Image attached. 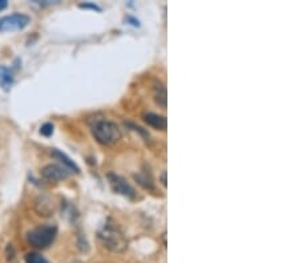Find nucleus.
Listing matches in <instances>:
<instances>
[{
	"label": "nucleus",
	"mask_w": 299,
	"mask_h": 263,
	"mask_svg": "<svg viewBox=\"0 0 299 263\" xmlns=\"http://www.w3.org/2000/svg\"><path fill=\"white\" fill-rule=\"evenodd\" d=\"M92 133L100 144L110 146L121 140V130L119 126L108 120H99L92 125Z\"/></svg>",
	"instance_id": "obj_2"
},
{
	"label": "nucleus",
	"mask_w": 299,
	"mask_h": 263,
	"mask_svg": "<svg viewBox=\"0 0 299 263\" xmlns=\"http://www.w3.org/2000/svg\"><path fill=\"white\" fill-rule=\"evenodd\" d=\"M26 263H48L39 253H29L26 255Z\"/></svg>",
	"instance_id": "obj_12"
},
{
	"label": "nucleus",
	"mask_w": 299,
	"mask_h": 263,
	"mask_svg": "<svg viewBox=\"0 0 299 263\" xmlns=\"http://www.w3.org/2000/svg\"><path fill=\"white\" fill-rule=\"evenodd\" d=\"M135 178L140 185H142V186L145 187V189H153V180H152L151 177L148 178V174L146 173L136 174Z\"/></svg>",
	"instance_id": "obj_11"
},
{
	"label": "nucleus",
	"mask_w": 299,
	"mask_h": 263,
	"mask_svg": "<svg viewBox=\"0 0 299 263\" xmlns=\"http://www.w3.org/2000/svg\"><path fill=\"white\" fill-rule=\"evenodd\" d=\"M160 180H161V183H162L164 186H166V172H164V173L161 174Z\"/></svg>",
	"instance_id": "obj_15"
},
{
	"label": "nucleus",
	"mask_w": 299,
	"mask_h": 263,
	"mask_svg": "<svg viewBox=\"0 0 299 263\" xmlns=\"http://www.w3.org/2000/svg\"><path fill=\"white\" fill-rule=\"evenodd\" d=\"M13 83H15V79H13L12 71L10 68L0 65V87L3 88L6 92H8L12 88Z\"/></svg>",
	"instance_id": "obj_8"
},
{
	"label": "nucleus",
	"mask_w": 299,
	"mask_h": 263,
	"mask_svg": "<svg viewBox=\"0 0 299 263\" xmlns=\"http://www.w3.org/2000/svg\"><path fill=\"white\" fill-rule=\"evenodd\" d=\"M29 16L23 13H12L10 16L0 19V31H16L28 26Z\"/></svg>",
	"instance_id": "obj_4"
},
{
	"label": "nucleus",
	"mask_w": 299,
	"mask_h": 263,
	"mask_svg": "<svg viewBox=\"0 0 299 263\" xmlns=\"http://www.w3.org/2000/svg\"><path fill=\"white\" fill-rule=\"evenodd\" d=\"M155 100L161 108H166V87L161 81L155 84Z\"/></svg>",
	"instance_id": "obj_9"
},
{
	"label": "nucleus",
	"mask_w": 299,
	"mask_h": 263,
	"mask_svg": "<svg viewBox=\"0 0 299 263\" xmlns=\"http://www.w3.org/2000/svg\"><path fill=\"white\" fill-rule=\"evenodd\" d=\"M40 133L43 136H45V137H49L53 133V125L49 124V122H45L44 125H42V128H40Z\"/></svg>",
	"instance_id": "obj_13"
},
{
	"label": "nucleus",
	"mask_w": 299,
	"mask_h": 263,
	"mask_svg": "<svg viewBox=\"0 0 299 263\" xmlns=\"http://www.w3.org/2000/svg\"><path fill=\"white\" fill-rule=\"evenodd\" d=\"M42 176L48 181H61L65 180L69 176V173H68L67 167L64 166L61 167L59 165H47V166L43 167Z\"/></svg>",
	"instance_id": "obj_6"
},
{
	"label": "nucleus",
	"mask_w": 299,
	"mask_h": 263,
	"mask_svg": "<svg viewBox=\"0 0 299 263\" xmlns=\"http://www.w3.org/2000/svg\"><path fill=\"white\" fill-rule=\"evenodd\" d=\"M8 3H7L6 0H0V11H3L4 8H7Z\"/></svg>",
	"instance_id": "obj_16"
},
{
	"label": "nucleus",
	"mask_w": 299,
	"mask_h": 263,
	"mask_svg": "<svg viewBox=\"0 0 299 263\" xmlns=\"http://www.w3.org/2000/svg\"><path fill=\"white\" fill-rule=\"evenodd\" d=\"M99 239L104 247L113 253H122L128 249V239L125 234L122 233L121 229L116 226L112 222H106L101 226V229L97 233Z\"/></svg>",
	"instance_id": "obj_1"
},
{
	"label": "nucleus",
	"mask_w": 299,
	"mask_h": 263,
	"mask_svg": "<svg viewBox=\"0 0 299 263\" xmlns=\"http://www.w3.org/2000/svg\"><path fill=\"white\" fill-rule=\"evenodd\" d=\"M142 117H144V121L146 122L148 125H151L152 128L158 129V130H165V129H166L167 121L164 116L157 115V113L148 112V113H144Z\"/></svg>",
	"instance_id": "obj_7"
},
{
	"label": "nucleus",
	"mask_w": 299,
	"mask_h": 263,
	"mask_svg": "<svg viewBox=\"0 0 299 263\" xmlns=\"http://www.w3.org/2000/svg\"><path fill=\"white\" fill-rule=\"evenodd\" d=\"M52 156L55 158H58V160H60L63 164L67 166V169H71V170H74L76 173H79L80 172V169H79V166L76 164H74L73 161L71 160V158L68 157L67 154H64V153H61V152H59V151H53L52 152Z\"/></svg>",
	"instance_id": "obj_10"
},
{
	"label": "nucleus",
	"mask_w": 299,
	"mask_h": 263,
	"mask_svg": "<svg viewBox=\"0 0 299 263\" xmlns=\"http://www.w3.org/2000/svg\"><path fill=\"white\" fill-rule=\"evenodd\" d=\"M108 180H109L110 186H112L113 192L119 193L121 196L126 197V198L133 199L136 197V192L130 185L128 183V181L125 178H122V177L117 176L115 173H109L108 174Z\"/></svg>",
	"instance_id": "obj_5"
},
{
	"label": "nucleus",
	"mask_w": 299,
	"mask_h": 263,
	"mask_svg": "<svg viewBox=\"0 0 299 263\" xmlns=\"http://www.w3.org/2000/svg\"><path fill=\"white\" fill-rule=\"evenodd\" d=\"M58 228L53 225H43L27 233V242L38 249H45L55 241Z\"/></svg>",
	"instance_id": "obj_3"
},
{
	"label": "nucleus",
	"mask_w": 299,
	"mask_h": 263,
	"mask_svg": "<svg viewBox=\"0 0 299 263\" xmlns=\"http://www.w3.org/2000/svg\"><path fill=\"white\" fill-rule=\"evenodd\" d=\"M81 8H92V10H96V11H101V8H100L97 4H94V3H81L80 4Z\"/></svg>",
	"instance_id": "obj_14"
}]
</instances>
